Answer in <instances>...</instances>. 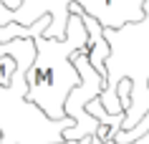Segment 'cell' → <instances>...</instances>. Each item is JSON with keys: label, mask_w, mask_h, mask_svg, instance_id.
<instances>
[{"label": "cell", "mask_w": 149, "mask_h": 144, "mask_svg": "<svg viewBox=\"0 0 149 144\" xmlns=\"http://www.w3.org/2000/svg\"><path fill=\"white\" fill-rule=\"evenodd\" d=\"M81 13L84 8L76 0L68 3L66 35L61 40L43 38V33L33 35L36 58L23 76L28 86L25 101L40 106L48 119H63V99L73 83H79V73L71 63V53L86 43V28L81 20Z\"/></svg>", "instance_id": "cell-1"}, {"label": "cell", "mask_w": 149, "mask_h": 144, "mask_svg": "<svg viewBox=\"0 0 149 144\" xmlns=\"http://www.w3.org/2000/svg\"><path fill=\"white\" fill-rule=\"evenodd\" d=\"M15 68H18L15 58L10 56V53H0V86L3 88L13 86V73H15Z\"/></svg>", "instance_id": "cell-2"}, {"label": "cell", "mask_w": 149, "mask_h": 144, "mask_svg": "<svg viewBox=\"0 0 149 144\" xmlns=\"http://www.w3.org/2000/svg\"><path fill=\"white\" fill-rule=\"evenodd\" d=\"M0 3H3L5 8H10V10H18L20 5H23V0H0Z\"/></svg>", "instance_id": "cell-3"}, {"label": "cell", "mask_w": 149, "mask_h": 144, "mask_svg": "<svg viewBox=\"0 0 149 144\" xmlns=\"http://www.w3.org/2000/svg\"><path fill=\"white\" fill-rule=\"evenodd\" d=\"M48 144H66V139H53V142H48Z\"/></svg>", "instance_id": "cell-4"}, {"label": "cell", "mask_w": 149, "mask_h": 144, "mask_svg": "<svg viewBox=\"0 0 149 144\" xmlns=\"http://www.w3.org/2000/svg\"><path fill=\"white\" fill-rule=\"evenodd\" d=\"M0 144H3V131H0Z\"/></svg>", "instance_id": "cell-5"}]
</instances>
